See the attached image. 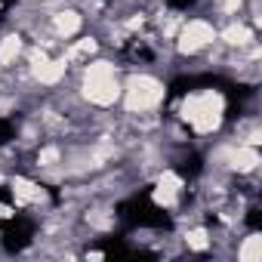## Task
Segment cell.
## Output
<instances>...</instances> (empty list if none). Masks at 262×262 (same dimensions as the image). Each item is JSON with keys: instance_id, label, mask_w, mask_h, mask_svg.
Wrapping results in <instances>:
<instances>
[{"instance_id": "1", "label": "cell", "mask_w": 262, "mask_h": 262, "mask_svg": "<svg viewBox=\"0 0 262 262\" xmlns=\"http://www.w3.org/2000/svg\"><path fill=\"white\" fill-rule=\"evenodd\" d=\"M179 120L191 126L194 136H213L225 120V96L213 86L185 93L179 102Z\"/></svg>"}, {"instance_id": "2", "label": "cell", "mask_w": 262, "mask_h": 262, "mask_svg": "<svg viewBox=\"0 0 262 262\" xmlns=\"http://www.w3.org/2000/svg\"><path fill=\"white\" fill-rule=\"evenodd\" d=\"M120 68L111 59H86L80 68V96L93 108H114L120 102Z\"/></svg>"}, {"instance_id": "3", "label": "cell", "mask_w": 262, "mask_h": 262, "mask_svg": "<svg viewBox=\"0 0 262 262\" xmlns=\"http://www.w3.org/2000/svg\"><path fill=\"white\" fill-rule=\"evenodd\" d=\"M123 90H120V105L126 114L133 117H142V114H155L164 99H167V83L148 71H133L126 74L123 80Z\"/></svg>"}, {"instance_id": "4", "label": "cell", "mask_w": 262, "mask_h": 262, "mask_svg": "<svg viewBox=\"0 0 262 262\" xmlns=\"http://www.w3.org/2000/svg\"><path fill=\"white\" fill-rule=\"evenodd\" d=\"M173 40H176V53L179 56H185V59L201 56L204 50H210L216 43V25L210 19H204V16H194V19L179 25Z\"/></svg>"}, {"instance_id": "5", "label": "cell", "mask_w": 262, "mask_h": 262, "mask_svg": "<svg viewBox=\"0 0 262 262\" xmlns=\"http://www.w3.org/2000/svg\"><path fill=\"white\" fill-rule=\"evenodd\" d=\"M259 164H262V158H259V148L256 145H244V142H237V145H231L228 148V155H225V170H231V173H237V176H250V173H256L259 170Z\"/></svg>"}, {"instance_id": "6", "label": "cell", "mask_w": 262, "mask_h": 262, "mask_svg": "<svg viewBox=\"0 0 262 262\" xmlns=\"http://www.w3.org/2000/svg\"><path fill=\"white\" fill-rule=\"evenodd\" d=\"M216 43H222L225 50L244 53L250 43H256V31H253V25H247L244 19H231L222 31H216Z\"/></svg>"}, {"instance_id": "7", "label": "cell", "mask_w": 262, "mask_h": 262, "mask_svg": "<svg viewBox=\"0 0 262 262\" xmlns=\"http://www.w3.org/2000/svg\"><path fill=\"white\" fill-rule=\"evenodd\" d=\"M50 28H53V34H56L59 40H71V37H77L80 28H83V13L74 10V7L56 10V13L50 16Z\"/></svg>"}, {"instance_id": "8", "label": "cell", "mask_w": 262, "mask_h": 262, "mask_svg": "<svg viewBox=\"0 0 262 262\" xmlns=\"http://www.w3.org/2000/svg\"><path fill=\"white\" fill-rule=\"evenodd\" d=\"M10 191L16 198V207H40V204H47V191L28 176H13Z\"/></svg>"}, {"instance_id": "9", "label": "cell", "mask_w": 262, "mask_h": 262, "mask_svg": "<svg viewBox=\"0 0 262 262\" xmlns=\"http://www.w3.org/2000/svg\"><path fill=\"white\" fill-rule=\"evenodd\" d=\"M68 68H71V65H68V59H65V56H56V59L50 56L37 71H31V77H34L40 86H56V83H62V80H65Z\"/></svg>"}, {"instance_id": "10", "label": "cell", "mask_w": 262, "mask_h": 262, "mask_svg": "<svg viewBox=\"0 0 262 262\" xmlns=\"http://www.w3.org/2000/svg\"><path fill=\"white\" fill-rule=\"evenodd\" d=\"M25 53V40L19 31H10L0 37V68H13Z\"/></svg>"}, {"instance_id": "11", "label": "cell", "mask_w": 262, "mask_h": 262, "mask_svg": "<svg viewBox=\"0 0 262 262\" xmlns=\"http://www.w3.org/2000/svg\"><path fill=\"white\" fill-rule=\"evenodd\" d=\"M99 53V43H96V37H80V40H71L68 43V50L62 53L65 59H68V65H77V62H86V59H93Z\"/></svg>"}, {"instance_id": "12", "label": "cell", "mask_w": 262, "mask_h": 262, "mask_svg": "<svg viewBox=\"0 0 262 262\" xmlns=\"http://www.w3.org/2000/svg\"><path fill=\"white\" fill-rule=\"evenodd\" d=\"M259 259H262V234L250 231L237 244V262H259Z\"/></svg>"}, {"instance_id": "13", "label": "cell", "mask_w": 262, "mask_h": 262, "mask_svg": "<svg viewBox=\"0 0 262 262\" xmlns=\"http://www.w3.org/2000/svg\"><path fill=\"white\" fill-rule=\"evenodd\" d=\"M182 241H185V247L194 250V253H204V250L213 247V237H210V231H207L204 225H191V228L182 234Z\"/></svg>"}, {"instance_id": "14", "label": "cell", "mask_w": 262, "mask_h": 262, "mask_svg": "<svg viewBox=\"0 0 262 262\" xmlns=\"http://www.w3.org/2000/svg\"><path fill=\"white\" fill-rule=\"evenodd\" d=\"M37 167L40 170H56V167H65V155L59 145H43L37 151Z\"/></svg>"}, {"instance_id": "15", "label": "cell", "mask_w": 262, "mask_h": 262, "mask_svg": "<svg viewBox=\"0 0 262 262\" xmlns=\"http://www.w3.org/2000/svg\"><path fill=\"white\" fill-rule=\"evenodd\" d=\"M158 188H167V191H176V194H182V188H185V179H182L179 173H173V170H164V173L158 176Z\"/></svg>"}, {"instance_id": "16", "label": "cell", "mask_w": 262, "mask_h": 262, "mask_svg": "<svg viewBox=\"0 0 262 262\" xmlns=\"http://www.w3.org/2000/svg\"><path fill=\"white\" fill-rule=\"evenodd\" d=\"M151 201H155L158 207H164V210H173V207L179 204V194H176V191H167V188H158V185H155V191H151Z\"/></svg>"}, {"instance_id": "17", "label": "cell", "mask_w": 262, "mask_h": 262, "mask_svg": "<svg viewBox=\"0 0 262 262\" xmlns=\"http://www.w3.org/2000/svg\"><path fill=\"white\" fill-rule=\"evenodd\" d=\"M216 10H219L222 16L234 19V16H241V10H244V0H219V4H216Z\"/></svg>"}, {"instance_id": "18", "label": "cell", "mask_w": 262, "mask_h": 262, "mask_svg": "<svg viewBox=\"0 0 262 262\" xmlns=\"http://www.w3.org/2000/svg\"><path fill=\"white\" fill-rule=\"evenodd\" d=\"M16 216V207H10V204H0V219H13Z\"/></svg>"}, {"instance_id": "19", "label": "cell", "mask_w": 262, "mask_h": 262, "mask_svg": "<svg viewBox=\"0 0 262 262\" xmlns=\"http://www.w3.org/2000/svg\"><path fill=\"white\" fill-rule=\"evenodd\" d=\"M102 256H105L102 250H90V253H86V259H102Z\"/></svg>"}]
</instances>
